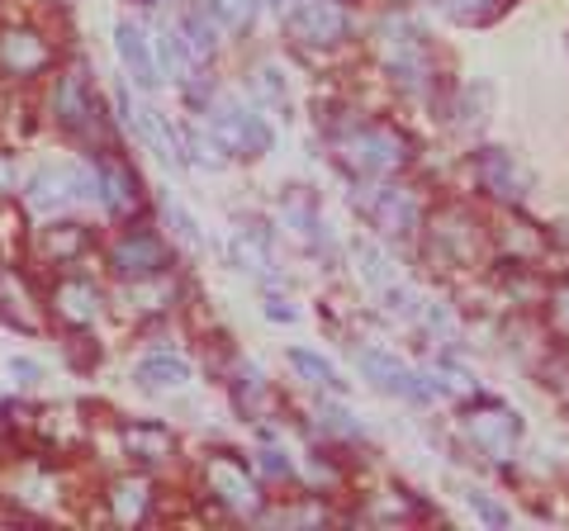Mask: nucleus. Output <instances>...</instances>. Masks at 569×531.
I'll use <instances>...</instances> for the list:
<instances>
[{"label": "nucleus", "mask_w": 569, "mask_h": 531, "mask_svg": "<svg viewBox=\"0 0 569 531\" xmlns=\"http://www.w3.org/2000/svg\"><path fill=\"white\" fill-rule=\"evenodd\" d=\"M86 176L77 167H39L33 176H24V186H20V204L29 209V214H62V209H71L86 194Z\"/></svg>", "instance_id": "obj_4"}, {"label": "nucleus", "mask_w": 569, "mask_h": 531, "mask_svg": "<svg viewBox=\"0 0 569 531\" xmlns=\"http://www.w3.org/2000/svg\"><path fill=\"white\" fill-rule=\"evenodd\" d=\"M91 186H96V200L110 209V214H129V209L138 204V181L119 162H100Z\"/></svg>", "instance_id": "obj_9"}, {"label": "nucleus", "mask_w": 569, "mask_h": 531, "mask_svg": "<svg viewBox=\"0 0 569 531\" xmlns=\"http://www.w3.org/2000/svg\"><path fill=\"white\" fill-rule=\"evenodd\" d=\"M39 110L48 114L52 129H62L67 138H86V143H96L104 129V110H100V100L81 67H52Z\"/></svg>", "instance_id": "obj_1"}, {"label": "nucleus", "mask_w": 569, "mask_h": 531, "mask_svg": "<svg viewBox=\"0 0 569 531\" xmlns=\"http://www.w3.org/2000/svg\"><path fill=\"white\" fill-rule=\"evenodd\" d=\"M138 380H142V384H181V380H186V365L157 357V361H142V365H138Z\"/></svg>", "instance_id": "obj_13"}, {"label": "nucleus", "mask_w": 569, "mask_h": 531, "mask_svg": "<svg viewBox=\"0 0 569 531\" xmlns=\"http://www.w3.org/2000/svg\"><path fill=\"white\" fill-rule=\"evenodd\" d=\"M0 470H6V460H0Z\"/></svg>", "instance_id": "obj_16"}, {"label": "nucleus", "mask_w": 569, "mask_h": 531, "mask_svg": "<svg viewBox=\"0 0 569 531\" xmlns=\"http://www.w3.org/2000/svg\"><path fill=\"white\" fill-rule=\"evenodd\" d=\"M114 48H119V62L129 67L138 86H152V81H157V58H152V43L142 39V29H138V24L123 20V24L114 29Z\"/></svg>", "instance_id": "obj_8"}, {"label": "nucleus", "mask_w": 569, "mask_h": 531, "mask_svg": "<svg viewBox=\"0 0 569 531\" xmlns=\"http://www.w3.org/2000/svg\"><path fill=\"white\" fill-rule=\"evenodd\" d=\"M104 499H110V508H114V518H119V522H133V518H142L148 489H142V480H114Z\"/></svg>", "instance_id": "obj_11"}, {"label": "nucleus", "mask_w": 569, "mask_h": 531, "mask_svg": "<svg viewBox=\"0 0 569 531\" xmlns=\"http://www.w3.org/2000/svg\"><path fill=\"white\" fill-rule=\"evenodd\" d=\"M20 186H24L20 157H14V148H0V200H20Z\"/></svg>", "instance_id": "obj_14"}, {"label": "nucleus", "mask_w": 569, "mask_h": 531, "mask_svg": "<svg viewBox=\"0 0 569 531\" xmlns=\"http://www.w3.org/2000/svg\"><path fill=\"white\" fill-rule=\"evenodd\" d=\"M58 67V43L33 20H0V86L33 91Z\"/></svg>", "instance_id": "obj_2"}, {"label": "nucleus", "mask_w": 569, "mask_h": 531, "mask_svg": "<svg viewBox=\"0 0 569 531\" xmlns=\"http://www.w3.org/2000/svg\"><path fill=\"white\" fill-rule=\"evenodd\" d=\"M129 451L138 460H162L171 451V437L162 428H152V422H138V428H129Z\"/></svg>", "instance_id": "obj_12"}, {"label": "nucleus", "mask_w": 569, "mask_h": 531, "mask_svg": "<svg viewBox=\"0 0 569 531\" xmlns=\"http://www.w3.org/2000/svg\"><path fill=\"white\" fill-rule=\"evenodd\" d=\"M29 242V223H24V204L20 200H0V261L20 266Z\"/></svg>", "instance_id": "obj_10"}, {"label": "nucleus", "mask_w": 569, "mask_h": 531, "mask_svg": "<svg viewBox=\"0 0 569 531\" xmlns=\"http://www.w3.org/2000/svg\"><path fill=\"white\" fill-rule=\"evenodd\" d=\"M114 266V275H157L167 266V252H162V242H157L148 228H123V233L110 242V257H104Z\"/></svg>", "instance_id": "obj_6"}, {"label": "nucleus", "mask_w": 569, "mask_h": 531, "mask_svg": "<svg viewBox=\"0 0 569 531\" xmlns=\"http://www.w3.org/2000/svg\"><path fill=\"white\" fill-rule=\"evenodd\" d=\"M86 247H91V233H86V223L77 219H43L39 228L29 233L24 252L39 261V266H52V271H67V266H77L86 257Z\"/></svg>", "instance_id": "obj_5"}, {"label": "nucleus", "mask_w": 569, "mask_h": 531, "mask_svg": "<svg viewBox=\"0 0 569 531\" xmlns=\"http://www.w3.org/2000/svg\"><path fill=\"white\" fill-rule=\"evenodd\" d=\"M100 285L91 275H77L67 266V271H58V280L48 285V294H43V309H48V318L52 323H62V328H91L96 318H100Z\"/></svg>", "instance_id": "obj_3"}, {"label": "nucleus", "mask_w": 569, "mask_h": 531, "mask_svg": "<svg viewBox=\"0 0 569 531\" xmlns=\"http://www.w3.org/2000/svg\"><path fill=\"white\" fill-rule=\"evenodd\" d=\"M10 375H14V384H20V389H33L43 370H39V361H29V357H10Z\"/></svg>", "instance_id": "obj_15"}, {"label": "nucleus", "mask_w": 569, "mask_h": 531, "mask_svg": "<svg viewBox=\"0 0 569 531\" xmlns=\"http://www.w3.org/2000/svg\"><path fill=\"white\" fill-rule=\"evenodd\" d=\"M33 123H39V104L24 86H0V148H14L33 133Z\"/></svg>", "instance_id": "obj_7"}]
</instances>
